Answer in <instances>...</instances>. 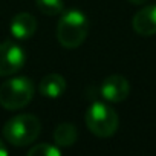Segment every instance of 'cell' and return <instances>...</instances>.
<instances>
[{
  "mask_svg": "<svg viewBox=\"0 0 156 156\" xmlns=\"http://www.w3.org/2000/svg\"><path fill=\"white\" fill-rule=\"evenodd\" d=\"M89 31V22L84 12L80 9H67L61 14L57 25V38L66 49H75L81 46Z\"/></svg>",
  "mask_w": 156,
  "mask_h": 156,
  "instance_id": "obj_1",
  "label": "cell"
},
{
  "mask_svg": "<svg viewBox=\"0 0 156 156\" xmlns=\"http://www.w3.org/2000/svg\"><path fill=\"white\" fill-rule=\"evenodd\" d=\"M40 130L41 124L38 118L31 113H23L6 121L3 126V136L11 145L25 147L37 139Z\"/></svg>",
  "mask_w": 156,
  "mask_h": 156,
  "instance_id": "obj_2",
  "label": "cell"
},
{
  "mask_svg": "<svg viewBox=\"0 0 156 156\" xmlns=\"http://www.w3.org/2000/svg\"><path fill=\"white\" fill-rule=\"evenodd\" d=\"M34 92L35 86L28 76H14L0 86V104L6 110H19L31 103Z\"/></svg>",
  "mask_w": 156,
  "mask_h": 156,
  "instance_id": "obj_3",
  "label": "cell"
},
{
  "mask_svg": "<svg viewBox=\"0 0 156 156\" xmlns=\"http://www.w3.org/2000/svg\"><path fill=\"white\" fill-rule=\"evenodd\" d=\"M87 129L98 138H109L118 130V115L116 112L104 103H92L84 115Z\"/></svg>",
  "mask_w": 156,
  "mask_h": 156,
  "instance_id": "obj_4",
  "label": "cell"
},
{
  "mask_svg": "<svg viewBox=\"0 0 156 156\" xmlns=\"http://www.w3.org/2000/svg\"><path fill=\"white\" fill-rule=\"evenodd\" d=\"M26 61L25 51L12 43V41H3L0 43V76H8L16 72H19Z\"/></svg>",
  "mask_w": 156,
  "mask_h": 156,
  "instance_id": "obj_5",
  "label": "cell"
},
{
  "mask_svg": "<svg viewBox=\"0 0 156 156\" xmlns=\"http://www.w3.org/2000/svg\"><path fill=\"white\" fill-rule=\"evenodd\" d=\"M101 97L109 103H121L130 94V84L122 75H110L101 83Z\"/></svg>",
  "mask_w": 156,
  "mask_h": 156,
  "instance_id": "obj_6",
  "label": "cell"
},
{
  "mask_svg": "<svg viewBox=\"0 0 156 156\" xmlns=\"http://www.w3.org/2000/svg\"><path fill=\"white\" fill-rule=\"evenodd\" d=\"M132 26L136 34L150 37L156 34V5H148L139 9L132 20Z\"/></svg>",
  "mask_w": 156,
  "mask_h": 156,
  "instance_id": "obj_7",
  "label": "cell"
},
{
  "mask_svg": "<svg viewBox=\"0 0 156 156\" xmlns=\"http://www.w3.org/2000/svg\"><path fill=\"white\" fill-rule=\"evenodd\" d=\"M9 31H11L14 38L28 40L37 31V20L29 12H20V14L12 17L11 25H9Z\"/></svg>",
  "mask_w": 156,
  "mask_h": 156,
  "instance_id": "obj_8",
  "label": "cell"
},
{
  "mask_svg": "<svg viewBox=\"0 0 156 156\" xmlns=\"http://www.w3.org/2000/svg\"><path fill=\"white\" fill-rule=\"evenodd\" d=\"M66 90V80L60 73L46 75L38 84V92L44 98H60Z\"/></svg>",
  "mask_w": 156,
  "mask_h": 156,
  "instance_id": "obj_9",
  "label": "cell"
},
{
  "mask_svg": "<svg viewBox=\"0 0 156 156\" xmlns=\"http://www.w3.org/2000/svg\"><path fill=\"white\" fill-rule=\"evenodd\" d=\"M76 127L70 122H61L54 130V141L58 147H72L76 142Z\"/></svg>",
  "mask_w": 156,
  "mask_h": 156,
  "instance_id": "obj_10",
  "label": "cell"
},
{
  "mask_svg": "<svg viewBox=\"0 0 156 156\" xmlns=\"http://www.w3.org/2000/svg\"><path fill=\"white\" fill-rule=\"evenodd\" d=\"M37 9L44 16H57L63 12V0H35Z\"/></svg>",
  "mask_w": 156,
  "mask_h": 156,
  "instance_id": "obj_11",
  "label": "cell"
},
{
  "mask_svg": "<svg viewBox=\"0 0 156 156\" xmlns=\"http://www.w3.org/2000/svg\"><path fill=\"white\" fill-rule=\"evenodd\" d=\"M29 156H60L61 154V148L58 145H51V144H38L34 145L32 148H29L28 151Z\"/></svg>",
  "mask_w": 156,
  "mask_h": 156,
  "instance_id": "obj_12",
  "label": "cell"
},
{
  "mask_svg": "<svg viewBox=\"0 0 156 156\" xmlns=\"http://www.w3.org/2000/svg\"><path fill=\"white\" fill-rule=\"evenodd\" d=\"M9 154V148L6 147V144L0 139V156H8Z\"/></svg>",
  "mask_w": 156,
  "mask_h": 156,
  "instance_id": "obj_13",
  "label": "cell"
},
{
  "mask_svg": "<svg viewBox=\"0 0 156 156\" xmlns=\"http://www.w3.org/2000/svg\"><path fill=\"white\" fill-rule=\"evenodd\" d=\"M129 2H132V3H135V5H142V3L147 2V0H129Z\"/></svg>",
  "mask_w": 156,
  "mask_h": 156,
  "instance_id": "obj_14",
  "label": "cell"
}]
</instances>
